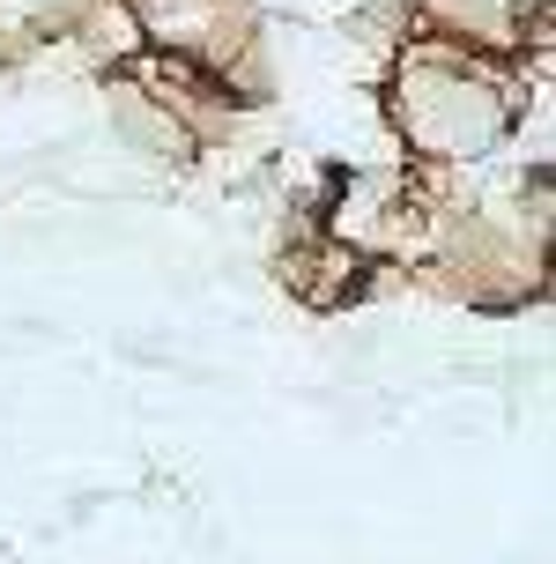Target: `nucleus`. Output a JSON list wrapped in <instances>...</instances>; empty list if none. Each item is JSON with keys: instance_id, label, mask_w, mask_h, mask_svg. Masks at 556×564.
<instances>
[{"instance_id": "1", "label": "nucleus", "mask_w": 556, "mask_h": 564, "mask_svg": "<svg viewBox=\"0 0 556 564\" xmlns=\"http://www.w3.org/2000/svg\"><path fill=\"white\" fill-rule=\"evenodd\" d=\"M386 112L408 141L416 164H475L490 156L512 119H520V75H512V53H475V45H453V37H430L416 30L401 59H393L386 83Z\"/></svg>"}, {"instance_id": "2", "label": "nucleus", "mask_w": 556, "mask_h": 564, "mask_svg": "<svg viewBox=\"0 0 556 564\" xmlns=\"http://www.w3.org/2000/svg\"><path fill=\"white\" fill-rule=\"evenodd\" d=\"M141 45L171 59H194L200 75H216L222 89L238 83L260 53V15L246 0H127Z\"/></svg>"}]
</instances>
